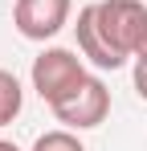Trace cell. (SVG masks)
Segmentation results:
<instances>
[{
  "mask_svg": "<svg viewBox=\"0 0 147 151\" xmlns=\"http://www.w3.org/2000/svg\"><path fill=\"white\" fill-rule=\"evenodd\" d=\"M98 25L110 45L131 61H147V8L139 0H98Z\"/></svg>",
  "mask_w": 147,
  "mask_h": 151,
  "instance_id": "cell-1",
  "label": "cell"
},
{
  "mask_svg": "<svg viewBox=\"0 0 147 151\" xmlns=\"http://www.w3.org/2000/svg\"><path fill=\"white\" fill-rule=\"evenodd\" d=\"M33 90L41 94V102H61L70 90H78L82 82H86V65H82V57L74 49H45L33 57Z\"/></svg>",
  "mask_w": 147,
  "mask_h": 151,
  "instance_id": "cell-2",
  "label": "cell"
},
{
  "mask_svg": "<svg viewBox=\"0 0 147 151\" xmlns=\"http://www.w3.org/2000/svg\"><path fill=\"white\" fill-rule=\"evenodd\" d=\"M53 110V119L61 127H70V131H94V127L106 123V114H110V90H106V82L94 74H86V82L70 90L61 102H53L49 106Z\"/></svg>",
  "mask_w": 147,
  "mask_h": 151,
  "instance_id": "cell-3",
  "label": "cell"
},
{
  "mask_svg": "<svg viewBox=\"0 0 147 151\" xmlns=\"http://www.w3.org/2000/svg\"><path fill=\"white\" fill-rule=\"evenodd\" d=\"M74 0H17L12 25L24 41H49L70 25Z\"/></svg>",
  "mask_w": 147,
  "mask_h": 151,
  "instance_id": "cell-4",
  "label": "cell"
},
{
  "mask_svg": "<svg viewBox=\"0 0 147 151\" xmlns=\"http://www.w3.org/2000/svg\"><path fill=\"white\" fill-rule=\"evenodd\" d=\"M74 33H78V53H82L90 65H98V70H122V65H127V57H122V53L110 45V37L102 33V25H98V8H94V4H86V8L78 12Z\"/></svg>",
  "mask_w": 147,
  "mask_h": 151,
  "instance_id": "cell-5",
  "label": "cell"
},
{
  "mask_svg": "<svg viewBox=\"0 0 147 151\" xmlns=\"http://www.w3.org/2000/svg\"><path fill=\"white\" fill-rule=\"evenodd\" d=\"M21 106H24V90H21V82H17V74L0 70V127L12 123L21 114Z\"/></svg>",
  "mask_w": 147,
  "mask_h": 151,
  "instance_id": "cell-6",
  "label": "cell"
},
{
  "mask_svg": "<svg viewBox=\"0 0 147 151\" xmlns=\"http://www.w3.org/2000/svg\"><path fill=\"white\" fill-rule=\"evenodd\" d=\"M33 151H86V147H82V139L74 135L70 127H57V131H45V135H37Z\"/></svg>",
  "mask_w": 147,
  "mask_h": 151,
  "instance_id": "cell-7",
  "label": "cell"
},
{
  "mask_svg": "<svg viewBox=\"0 0 147 151\" xmlns=\"http://www.w3.org/2000/svg\"><path fill=\"white\" fill-rule=\"evenodd\" d=\"M135 90H139V98L147 102V61H135Z\"/></svg>",
  "mask_w": 147,
  "mask_h": 151,
  "instance_id": "cell-8",
  "label": "cell"
},
{
  "mask_svg": "<svg viewBox=\"0 0 147 151\" xmlns=\"http://www.w3.org/2000/svg\"><path fill=\"white\" fill-rule=\"evenodd\" d=\"M0 151H21L17 143H8V139H0Z\"/></svg>",
  "mask_w": 147,
  "mask_h": 151,
  "instance_id": "cell-9",
  "label": "cell"
}]
</instances>
